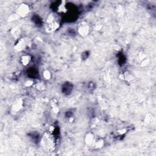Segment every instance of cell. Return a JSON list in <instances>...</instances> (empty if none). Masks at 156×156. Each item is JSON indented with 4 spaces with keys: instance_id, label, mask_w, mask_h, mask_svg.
Returning <instances> with one entry per match:
<instances>
[{
    "instance_id": "1",
    "label": "cell",
    "mask_w": 156,
    "mask_h": 156,
    "mask_svg": "<svg viewBox=\"0 0 156 156\" xmlns=\"http://www.w3.org/2000/svg\"><path fill=\"white\" fill-rule=\"evenodd\" d=\"M85 141L87 145H88L90 147H91L95 149L101 148L104 145L103 140L101 138L98 137L91 132L88 133L86 135Z\"/></svg>"
},
{
    "instance_id": "2",
    "label": "cell",
    "mask_w": 156,
    "mask_h": 156,
    "mask_svg": "<svg viewBox=\"0 0 156 156\" xmlns=\"http://www.w3.org/2000/svg\"><path fill=\"white\" fill-rule=\"evenodd\" d=\"M41 144L46 149L48 150L53 149L55 146V140L51 132H46L41 140Z\"/></svg>"
},
{
    "instance_id": "3",
    "label": "cell",
    "mask_w": 156,
    "mask_h": 156,
    "mask_svg": "<svg viewBox=\"0 0 156 156\" xmlns=\"http://www.w3.org/2000/svg\"><path fill=\"white\" fill-rule=\"evenodd\" d=\"M31 44L30 40L27 38H23L18 40L14 46V49L18 51H23L30 48Z\"/></svg>"
},
{
    "instance_id": "4",
    "label": "cell",
    "mask_w": 156,
    "mask_h": 156,
    "mask_svg": "<svg viewBox=\"0 0 156 156\" xmlns=\"http://www.w3.org/2000/svg\"><path fill=\"white\" fill-rule=\"evenodd\" d=\"M46 21L48 27L52 30H55L59 27V23L56 20L54 15L51 14L49 16H48Z\"/></svg>"
},
{
    "instance_id": "5",
    "label": "cell",
    "mask_w": 156,
    "mask_h": 156,
    "mask_svg": "<svg viewBox=\"0 0 156 156\" xmlns=\"http://www.w3.org/2000/svg\"><path fill=\"white\" fill-rule=\"evenodd\" d=\"M77 31L80 35L83 37L87 36L90 32V26L87 23L82 22L79 24L77 28Z\"/></svg>"
},
{
    "instance_id": "6",
    "label": "cell",
    "mask_w": 156,
    "mask_h": 156,
    "mask_svg": "<svg viewBox=\"0 0 156 156\" xmlns=\"http://www.w3.org/2000/svg\"><path fill=\"white\" fill-rule=\"evenodd\" d=\"M29 11V9L28 6L26 4H22L17 9V13L21 16H24L28 13Z\"/></svg>"
},
{
    "instance_id": "7",
    "label": "cell",
    "mask_w": 156,
    "mask_h": 156,
    "mask_svg": "<svg viewBox=\"0 0 156 156\" xmlns=\"http://www.w3.org/2000/svg\"><path fill=\"white\" fill-rule=\"evenodd\" d=\"M30 60H31V57L29 55H23L21 57V60L22 64L23 65H24V66L28 65L29 63H30Z\"/></svg>"
},
{
    "instance_id": "8",
    "label": "cell",
    "mask_w": 156,
    "mask_h": 156,
    "mask_svg": "<svg viewBox=\"0 0 156 156\" xmlns=\"http://www.w3.org/2000/svg\"><path fill=\"white\" fill-rule=\"evenodd\" d=\"M22 105H23V101L21 99L18 100L16 102V103L14 104L13 109L14 111L18 112V110H20L22 108Z\"/></svg>"
},
{
    "instance_id": "9",
    "label": "cell",
    "mask_w": 156,
    "mask_h": 156,
    "mask_svg": "<svg viewBox=\"0 0 156 156\" xmlns=\"http://www.w3.org/2000/svg\"><path fill=\"white\" fill-rule=\"evenodd\" d=\"M43 77L46 79H49L51 77V73L48 70H45L43 72Z\"/></svg>"
}]
</instances>
